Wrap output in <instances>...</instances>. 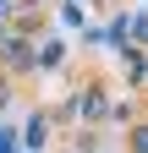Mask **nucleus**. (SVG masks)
I'll use <instances>...</instances> for the list:
<instances>
[{
	"label": "nucleus",
	"mask_w": 148,
	"mask_h": 153,
	"mask_svg": "<svg viewBox=\"0 0 148 153\" xmlns=\"http://www.w3.org/2000/svg\"><path fill=\"white\" fill-rule=\"evenodd\" d=\"M137 153H148V131H137Z\"/></svg>",
	"instance_id": "nucleus-1"
}]
</instances>
